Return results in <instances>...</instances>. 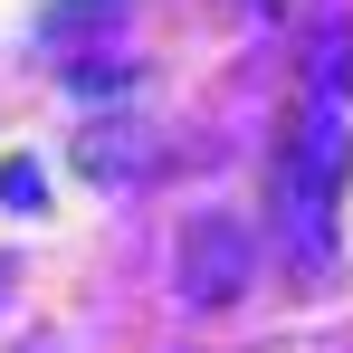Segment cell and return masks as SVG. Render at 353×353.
Masks as SVG:
<instances>
[]
</instances>
